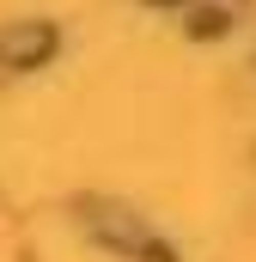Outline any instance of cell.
Segmentation results:
<instances>
[{
	"mask_svg": "<svg viewBox=\"0 0 256 262\" xmlns=\"http://www.w3.org/2000/svg\"><path fill=\"white\" fill-rule=\"evenodd\" d=\"M43 49H49V31H37V25L0 37V61H31V55H43Z\"/></svg>",
	"mask_w": 256,
	"mask_h": 262,
	"instance_id": "6da1fadb",
	"label": "cell"
}]
</instances>
